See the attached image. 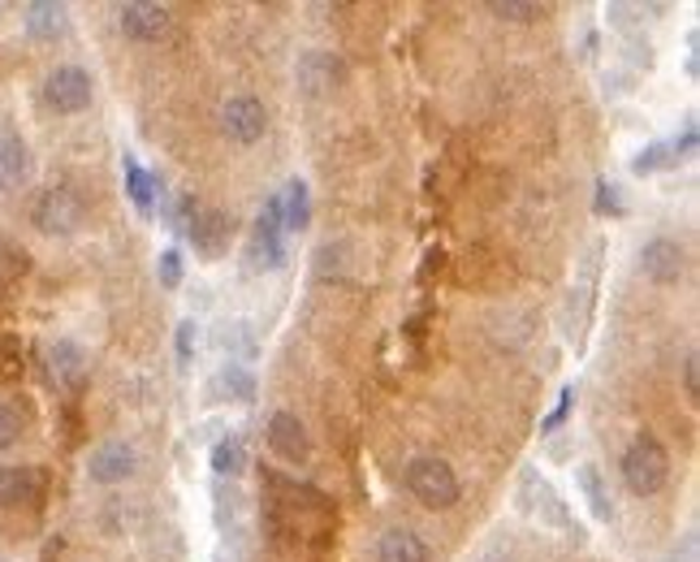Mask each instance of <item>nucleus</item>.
<instances>
[{
	"label": "nucleus",
	"mask_w": 700,
	"mask_h": 562,
	"mask_svg": "<svg viewBox=\"0 0 700 562\" xmlns=\"http://www.w3.org/2000/svg\"><path fill=\"white\" fill-rule=\"evenodd\" d=\"M407 489L429 511H450L459 502V476L446 458H411L407 463Z\"/></svg>",
	"instance_id": "f257e3e1"
},
{
	"label": "nucleus",
	"mask_w": 700,
	"mask_h": 562,
	"mask_svg": "<svg viewBox=\"0 0 700 562\" xmlns=\"http://www.w3.org/2000/svg\"><path fill=\"white\" fill-rule=\"evenodd\" d=\"M623 480H627V489L640 493V498L657 493V489L671 480V458H666L662 442L636 438V442L627 446V454H623Z\"/></svg>",
	"instance_id": "f03ea898"
},
{
	"label": "nucleus",
	"mask_w": 700,
	"mask_h": 562,
	"mask_svg": "<svg viewBox=\"0 0 700 562\" xmlns=\"http://www.w3.org/2000/svg\"><path fill=\"white\" fill-rule=\"evenodd\" d=\"M35 225L44 234H74L83 225V200L74 187H48L39 200H35Z\"/></svg>",
	"instance_id": "7ed1b4c3"
},
{
	"label": "nucleus",
	"mask_w": 700,
	"mask_h": 562,
	"mask_svg": "<svg viewBox=\"0 0 700 562\" xmlns=\"http://www.w3.org/2000/svg\"><path fill=\"white\" fill-rule=\"evenodd\" d=\"M44 100L57 112H83L92 105V74L79 65H57L44 79Z\"/></svg>",
	"instance_id": "20e7f679"
},
{
	"label": "nucleus",
	"mask_w": 700,
	"mask_h": 562,
	"mask_svg": "<svg viewBox=\"0 0 700 562\" xmlns=\"http://www.w3.org/2000/svg\"><path fill=\"white\" fill-rule=\"evenodd\" d=\"M221 125H226V134H230L233 143H260L264 139V130H268V112L264 105L255 100V96H230L226 100V109H221Z\"/></svg>",
	"instance_id": "39448f33"
},
{
	"label": "nucleus",
	"mask_w": 700,
	"mask_h": 562,
	"mask_svg": "<svg viewBox=\"0 0 700 562\" xmlns=\"http://www.w3.org/2000/svg\"><path fill=\"white\" fill-rule=\"evenodd\" d=\"M117 22H121V31L130 39L152 44V39H160L169 31V9L165 4H147V0H130V4L117 9Z\"/></svg>",
	"instance_id": "423d86ee"
},
{
	"label": "nucleus",
	"mask_w": 700,
	"mask_h": 562,
	"mask_svg": "<svg viewBox=\"0 0 700 562\" xmlns=\"http://www.w3.org/2000/svg\"><path fill=\"white\" fill-rule=\"evenodd\" d=\"M182 229L191 234V242H195V251H204V255H217L221 247H226V238H230V225L221 213H213V208H191V204H182Z\"/></svg>",
	"instance_id": "0eeeda50"
},
{
	"label": "nucleus",
	"mask_w": 700,
	"mask_h": 562,
	"mask_svg": "<svg viewBox=\"0 0 700 562\" xmlns=\"http://www.w3.org/2000/svg\"><path fill=\"white\" fill-rule=\"evenodd\" d=\"M281 200L273 195L268 204H264V213H260V222H255V238H251V255L260 260V264H268V268H277L281 260H286V247H281Z\"/></svg>",
	"instance_id": "6e6552de"
},
{
	"label": "nucleus",
	"mask_w": 700,
	"mask_h": 562,
	"mask_svg": "<svg viewBox=\"0 0 700 562\" xmlns=\"http://www.w3.org/2000/svg\"><path fill=\"white\" fill-rule=\"evenodd\" d=\"M640 268H644V277H653V282H679L684 277V247L679 242H671V238H653L644 251H640Z\"/></svg>",
	"instance_id": "1a4fd4ad"
},
{
	"label": "nucleus",
	"mask_w": 700,
	"mask_h": 562,
	"mask_svg": "<svg viewBox=\"0 0 700 562\" xmlns=\"http://www.w3.org/2000/svg\"><path fill=\"white\" fill-rule=\"evenodd\" d=\"M130 471H134V450L125 446V442H105V446L92 450V458H87V476L96 485H117Z\"/></svg>",
	"instance_id": "9d476101"
},
{
	"label": "nucleus",
	"mask_w": 700,
	"mask_h": 562,
	"mask_svg": "<svg viewBox=\"0 0 700 562\" xmlns=\"http://www.w3.org/2000/svg\"><path fill=\"white\" fill-rule=\"evenodd\" d=\"M268 446L277 450L286 463H303L307 450H312L303 425H299V416H290V411H273V420H268Z\"/></svg>",
	"instance_id": "9b49d317"
},
{
	"label": "nucleus",
	"mask_w": 700,
	"mask_h": 562,
	"mask_svg": "<svg viewBox=\"0 0 700 562\" xmlns=\"http://www.w3.org/2000/svg\"><path fill=\"white\" fill-rule=\"evenodd\" d=\"M26 174H31V152H26L22 134L9 130V125H0V191L22 187Z\"/></svg>",
	"instance_id": "f8f14e48"
},
{
	"label": "nucleus",
	"mask_w": 700,
	"mask_h": 562,
	"mask_svg": "<svg viewBox=\"0 0 700 562\" xmlns=\"http://www.w3.org/2000/svg\"><path fill=\"white\" fill-rule=\"evenodd\" d=\"M48 372H52V381L57 385H65V390H79L83 381H87V359H83V350L74 346V342H52L48 346Z\"/></svg>",
	"instance_id": "ddd939ff"
},
{
	"label": "nucleus",
	"mask_w": 700,
	"mask_h": 562,
	"mask_svg": "<svg viewBox=\"0 0 700 562\" xmlns=\"http://www.w3.org/2000/svg\"><path fill=\"white\" fill-rule=\"evenodd\" d=\"M338 79H342V61H338L334 52H307V57L299 61V87L312 92V96L329 92Z\"/></svg>",
	"instance_id": "4468645a"
},
{
	"label": "nucleus",
	"mask_w": 700,
	"mask_h": 562,
	"mask_svg": "<svg viewBox=\"0 0 700 562\" xmlns=\"http://www.w3.org/2000/svg\"><path fill=\"white\" fill-rule=\"evenodd\" d=\"M697 147V125L688 121L684 125V139H671V143H653V147H644L636 160H631V169L636 174H653V169H662V165H675L684 152H692Z\"/></svg>",
	"instance_id": "2eb2a0df"
},
{
	"label": "nucleus",
	"mask_w": 700,
	"mask_h": 562,
	"mask_svg": "<svg viewBox=\"0 0 700 562\" xmlns=\"http://www.w3.org/2000/svg\"><path fill=\"white\" fill-rule=\"evenodd\" d=\"M376 559L381 562H429V550H424V541H420L415 533L394 528V533H385V537H381Z\"/></svg>",
	"instance_id": "dca6fc26"
},
{
	"label": "nucleus",
	"mask_w": 700,
	"mask_h": 562,
	"mask_svg": "<svg viewBox=\"0 0 700 562\" xmlns=\"http://www.w3.org/2000/svg\"><path fill=\"white\" fill-rule=\"evenodd\" d=\"M39 493V476L31 467H9L0 463V506H17V502H31Z\"/></svg>",
	"instance_id": "f3484780"
},
{
	"label": "nucleus",
	"mask_w": 700,
	"mask_h": 562,
	"mask_svg": "<svg viewBox=\"0 0 700 562\" xmlns=\"http://www.w3.org/2000/svg\"><path fill=\"white\" fill-rule=\"evenodd\" d=\"M26 31L35 39H57L65 31V4H52V0H35L26 4Z\"/></svg>",
	"instance_id": "a211bd4d"
},
{
	"label": "nucleus",
	"mask_w": 700,
	"mask_h": 562,
	"mask_svg": "<svg viewBox=\"0 0 700 562\" xmlns=\"http://www.w3.org/2000/svg\"><path fill=\"white\" fill-rule=\"evenodd\" d=\"M125 191H130V200H134V208L138 213H152L156 208V178L125 152Z\"/></svg>",
	"instance_id": "6ab92c4d"
},
{
	"label": "nucleus",
	"mask_w": 700,
	"mask_h": 562,
	"mask_svg": "<svg viewBox=\"0 0 700 562\" xmlns=\"http://www.w3.org/2000/svg\"><path fill=\"white\" fill-rule=\"evenodd\" d=\"M281 200V225L286 229H307V222H312V200H307V182H290L286 187V195H277Z\"/></svg>",
	"instance_id": "aec40b11"
},
{
	"label": "nucleus",
	"mask_w": 700,
	"mask_h": 562,
	"mask_svg": "<svg viewBox=\"0 0 700 562\" xmlns=\"http://www.w3.org/2000/svg\"><path fill=\"white\" fill-rule=\"evenodd\" d=\"M580 489H583V498H588V506H592V515H596V519H614L610 493L601 489V471H596L592 463H583L580 467Z\"/></svg>",
	"instance_id": "412c9836"
},
{
	"label": "nucleus",
	"mask_w": 700,
	"mask_h": 562,
	"mask_svg": "<svg viewBox=\"0 0 700 562\" xmlns=\"http://www.w3.org/2000/svg\"><path fill=\"white\" fill-rule=\"evenodd\" d=\"M246 467V446L238 442V438H221L217 446H213V471L217 476H238Z\"/></svg>",
	"instance_id": "4be33fe9"
},
{
	"label": "nucleus",
	"mask_w": 700,
	"mask_h": 562,
	"mask_svg": "<svg viewBox=\"0 0 700 562\" xmlns=\"http://www.w3.org/2000/svg\"><path fill=\"white\" fill-rule=\"evenodd\" d=\"M213 390H221V394H233V398H251V394H255V376H251L246 368L230 363V368H221V372H217Z\"/></svg>",
	"instance_id": "5701e85b"
},
{
	"label": "nucleus",
	"mask_w": 700,
	"mask_h": 562,
	"mask_svg": "<svg viewBox=\"0 0 700 562\" xmlns=\"http://www.w3.org/2000/svg\"><path fill=\"white\" fill-rule=\"evenodd\" d=\"M497 17H510V22H532L541 17V4H528V0H493L488 4Z\"/></svg>",
	"instance_id": "b1692460"
},
{
	"label": "nucleus",
	"mask_w": 700,
	"mask_h": 562,
	"mask_svg": "<svg viewBox=\"0 0 700 562\" xmlns=\"http://www.w3.org/2000/svg\"><path fill=\"white\" fill-rule=\"evenodd\" d=\"M17 438H22V411L9 407V403H0V450L13 446Z\"/></svg>",
	"instance_id": "393cba45"
},
{
	"label": "nucleus",
	"mask_w": 700,
	"mask_h": 562,
	"mask_svg": "<svg viewBox=\"0 0 700 562\" xmlns=\"http://www.w3.org/2000/svg\"><path fill=\"white\" fill-rule=\"evenodd\" d=\"M571 403H576V385H567V390L558 394V407H554V411L541 420V433H554V429H558L567 416H571Z\"/></svg>",
	"instance_id": "a878e982"
},
{
	"label": "nucleus",
	"mask_w": 700,
	"mask_h": 562,
	"mask_svg": "<svg viewBox=\"0 0 700 562\" xmlns=\"http://www.w3.org/2000/svg\"><path fill=\"white\" fill-rule=\"evenodd\" d=\"M156 273H160L165 286H178V282H182V255H178V251H165L160 264H156Z\"/></svg>",
	"instance_id": "bb28decb"
},
{
	"label": "nucleus",
	"mask_w": 700,
	"mask_h": 562,
	"mask_svg": "<svg viewBox=\"0 0 700 562\" xmlns=\"http://www.w3.org/2000/svg\"><path fill=\"white\" fill-rule=\"evenodd\" d=\"M596 213H623V200H618V187H610V182H601L596 187Z\"/></svg>",
	"instance_id": "cd10ccee"
},
{
	"label": "nucleus",
	"mask_w": 700,
	"mask_h": 562,
	"mask_svg": "<svg viewBox=\"0 0 700 562\" xmlns=\"http://www.w3.org/2000/svg\"><path fill=\"white\" fill-rule=\"evenodd\" d=\"M697 363H700L697 355H688V359H684V390H688V398H692V403H700V368Z\"/></svg>",
	"instance_id": "c85d7f7f"
},
{
	"label": "nucleus",
	"mask_w": 700,
	"mask_h": 562,
	"mask_svg": "<svg viewBox=\"0 0 700 562\" xmlns=\"http://www.w3.org/2000/svg\"><path fill=\"white\" fill-rule=\"evenodd\" d=\"M191 350H195V321H182V325H178V359L186 363Z\"/></svg>",
	"instance_id": "c756f323"
}]
</instances>
